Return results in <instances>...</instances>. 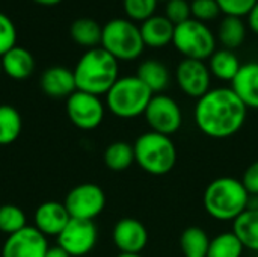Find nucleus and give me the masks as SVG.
I'll use <instances>...</instances> for the list:
<instances>
[{"mask_svg":"<svg viewBox=\"0 0 258 257\" xmlns=\"http://www.w3.org/2000/svg\"><path fill=\"white\" fill-rule=\"evenodd\" d=\"M248 118V108L231 86L212 88L197 100L194 120L200 132L212 139H227L237 135Z\"/></svg>","mask_w":258,"mask_h":257,"instance_id":"1","label":"nucleus"},{"mask_svg":"<svg viewBox=\"0 0 258 257\" xmlns=\"http://www.w3.org/2000/svg\"><path fill=\"white\" fill-rule=\"evenodd\" d=\"M79 91L94 95H106L119 79V62L101 45L86 50L77 61L74 70Z\"/></svg>","mask_w":258,"mask_h":257,"instance_id":"2","label":"nucleus"},{"mask_svg":"<svg viewBox=\"0 0 258 257\" xmlns=\"http://www.w3.org/2000/svg\"><path fill=\"white\" fill-rule=\"evenodd\" d=\"M249 197L242 180L225 176L207 185L203 206L207 215L216 221H234L248 209Z\"/></svg>","mask_w":258,"mask_h":257,"instance_id":"3","label":"nucleus"},{"mask_svg":"<svg viewBox=\"0 0 258 257\" xmlns=\"http://www.w3.org/2000/svg\"><path fill=\"white\" fill-rule=\"evenodd\" d=\"M135 162L150 176H165L177 164V147L171 136L145 132L133 144Z\"/></svg>","mask_w":258,"mask_h":257,"instance_id":"4","label":"nucleus"},{"mask_svg":"<svg viewBox=\"0 0 258 257\" xmlns=\"http://www.w3.org/2000/svg\"><path fill=\"white\" fill-rule=\"evenodd\" d=\"M153 92L138 79V76L119 77L106 94V106L118 118L133 120L145 114L153 98Z\"/></svg>","mask_w":258,"mask_h":257,"instance_id":"5","label":"nucleus"},{"mask_svg":"<svg viewBox=\"0 0 258 257\" xmlns=\"http://www.w3.org/2000/svg\"><path fill=\"white\" fill-rule=\"evenodd\" d=\"M101 47L118 62L138 59L144 48V39L139 26L128 18H113L103 26Z\"/></svg>","mask_w":258,"mask_h":257,"instance_id":"6","label":"nucleus"},{"mask_svg":"<svg viewBox=\"0 0 258 257\" xmlns=\"http://www.w3.org/2000/svg\"><path fill=\"white\" fill-rule=\"evenodd\" d=\"M174 47L186 59L209 61V58L216 52V35L207 26L195 18L175 26L174 30Z\"/></svg>","mask_w":258,"mask_h":257,"instance_id":"7","label":"nucleus"},{"mask_svg":"<svg viewBox=\"0 0 258 257\" xmlns=\"http://www.w3.org/2000/svg\"><path fill=\"white\" fill-rule=\"evenodd\" d=\"M145 123L151 132L172 136L183 126V111L177 100L166 94H154L145 114Z\"/></svg>","mask_w":258,"mask_h":257,"instance_id":"8","label":"nucleus"},{"mask_svg":"<svg viewBox=\"0 0 258 257\" xmlns=\"http://www.w3.org/2000/svg\"><path fill=\"white\" fill-rule=\"evenodd\" d=\"M63 204L71 218L94 221L104 211L106 194L95 183H80L67 194Z\"/></svg>","mask_w":258,"mask_h":257,"instance_id":"9","label":"nucleus"},{"mask_svg":"<svg viewBox=\"0 0 258 257\" xmlns=\"http://www.w3.org/2000/svg\"><path fill=\"white\" fill-rule=\"evenodd\" d=\"M65 109L70 121L80 130L97 129L106 114V106L98 95L79 89L67 98Z\"/></svg>","mask_w":258,"mask_h":257,"instance_id":"10","label":"nucleus"},{"mask_svg":"<svg viewBox=\"0 0 258 257\" xmlns=\"http://www.w3.org/2000/svg\"><path fill=\"white\" fill-rule=\"evenodd\" d=\"M98 232L94 221L71 218L57 236L59 247L70 257H82L91 253L97 244Z\"/></svg>","mask_w":258,"mask_h":257,"instance_id":"11","label":"nucleus"},{"mask_svg":"<svg viewBox=\"0 0 258 257\" xmlns=\"http://www.w3.org/2000/svg\"><path fill=\"white\" fill-rule=\"evenodd\" d=\"M175 82L183 94L201 98L212 89V74L206 61L183 58L175 68Z\"/></svg>","mask_w":258,"mask_h":257,"instance_id":"12","label":"nucleus"},{"mask_svg":"<svg viewBox=\"0 0 258 257\" xmlns=\"http://www.w3.org/2000/svg\"><path fill=\"white\" fill-rule=\"evenodd\" d=\"M47 251V236H44L35 226H26L6 238L2 248V257H44Z\"/></svg>","mask_w":258,"mask_h":257,"instance_id":"13","label":"nucleus"},{"mask_svg":"<svg viewBox=\"0 0 258 257\" xmlns=\"http://www.w3.org/2000/svg\"><path fill=\"white\" fill-rule=\"evenodd\" d=\"M112 239L119 253L141 254L148 244V230L136 218H121L112 230Z\"/></svg>","mask_w":258,"mask_h":257,"instance_id":"14","label":"nucleus"},{"mask_svg":"<svg viewBox=\"0 0 258 257\" xmlns=\"http://www.w3.org/2000/svg\"><path fill=\"white\" fill-rule=\"evenodd\" d=\"M70 220L65 204L59 201H45L35 212V227L44 236H59Z\"/></svg>","mask_w":258,"mask_h":257,"instance_id":"15","label":"nucleus"},{"mask_svg":"<svg viewBox=\"0 0 258 257\" xmlns=\"http://www.w3.org/2000/svg\"><path fill=\"white\" fill-rule=\"evenodd\" d=\"M39 85L44 94L51 98H68L73 92L77 91L73 70L62 65L47 68L41 74Z\"/></svg>","mask_w":258,"mask_h":257,"instance_id":"16","label":"nucleus"},{"mask_svg":"<svg viewBox=\"0 0 258 257\" xmlns=\"http://www.w3.org/2000/svg\"><path fill=\"white\" fill-rule=\"evenodd\" d=\"M231 89L248 109L258 111V62L242 64L237 76L231 82Z\"/></svg>","mask_w":258,"mask_h":257,"instance_id":"17","label":"nucleus"},{"mask_svg":"<svg viewBox=\"0 0 258 257\" xmlns=\"http://www.w3.org/2000/svg\"><path fill=\"white\" fill-rule=\"evenodd\" d=\"M141 35L145 47L150 48H163L172 44L175 26L165 15H153L148 20L142 21Z\"/></svg>","mask_w":258,"mask_h":257,"instance_id":"18","label":"nucleus"},{"mask_svg":"<svg viewBox=\"0 0 258 257\" xmlns=\"http://www.w3.org/2000/svg\"><path fill=\"white\" fill-rule=\"evenodd\" d=\"M136 76L153 94H163L171 83L169 68L157 59H145L141 62Z\"/></svg>","mask_w":258,"mask_h":257,"instance_id":"19","label":"nucleus"},{"mask_svg":"<svg viewBox=\"0 0 258 257\" xmlns=\"http://www.w3.org/2000/svg\"><path fill=\"white\" fill-rule=\"evenodd\" d=\"M0 61L3 73L15 80L27 79L35 70V59L32 53L20 45H15L9 52H6L0 58Z\"/></svg>","mask_w":258,"mask_h":257,"instance_id":"20","label":"nucleus"},{"mask_svg":"<svg viewBox=\"0 0 258 257\" xmlns=\"http://www.w3.org/2000/svg\"><path fill=\"white\" fill-rule=\"evenodd\" d=\"M246 33L248 27L243 18L225 15L218 26L216 39L222 44V48L234 52L236 48L242 47V44L246 39Z\"/></svg>","mask_w":258,"mask_h":257,"instance_id":"21","label":"nucleus"},{"mask_svg":"<svg viewBox=\"0 0 258 257\" xmlns=\"http://www.w3.org/2000/svg\"><path fill=\"white\" fill-rule=\"evenodd\" d=\"M209 70L212 77H216L222 82H233L237 76L242 64L239 56L233 50L219 48L209 58Z\"/></svg>","mask_w":258,"mask_h":257,"instance_id":"22","label":"nucleus"},{"mask_svg":"<svg viewBox=\"0 0 258 257\" xmlns=\"http://www.w3.org/2000/svg\"><path fill=\"white\" fill-rule=\"evenodd\" d=\"M101 33L103 27L89 17L77 18L70 26V35L76 44L89 48H95L101 45Z\"/></svg>","mask_w":258,"mask_h":257,"instance_id":"23","label":"nucleus"},{"mask_svg":"<svg viewBox=\"0 0 258 257\" xmlns=\"http://www.w3.org/2000/svg\"><path fill=\"white\" fill-rule=\"evenodd\" d=\"M233 232L240 239L245 250L258 253V209H246L234 220Z\"/></svg>","mask_w":258,"mask_h":257,"instance_id":"24","label":"nucleus"},{"mask_svg":"<svg viewBox=\"0 0 258 257\" xmlns=\"http://www.w3.org/2000/svg\"><path fill=\"white\" fill-rule=\"evenodd\" d=\"M210 238L203 227L190 226L180 235V250L184 257H207Z\"/></svg>","mask_w":258,"mask_h":257,"instance_id":"25","label":"nucleus"},{"mask_svg":"<svg viewBox=\"0 0 258 257\" xmlns=\"http://www.w3.org/2000/svg\"><path fill=\"white\" fill-rule=\"evenodd\" d=\"M104 164L110 171H115V173L128 170L135 164L133 145L124 141L112 142L104 151Z\"/></svg>","mask_w":258,"mask_h":257,"instance_id":"26","label":"nucleus"},{"mask_svg":"<svg viewBox=\"0 0 258 257\" xmlns=\"http://www.w3.org/2000/svg\"><path fill=\"white\" fill-rule=\"evenodd\" d=\"M245 251L243 244L231 232H222L210 239L207 257H242Z\"/></svg>","mask_w":258,"mask_h":257,"instance_id":"27","label":"nucleus"},{"mask_svg":"<svg viewBox=\"0 0 258 257\" xmlns=\"http://www.w3.org/2000/svg\"><path fill=\"white\" fill-rule=\"evenodd\" d=\"M23 121L20 112L9 105H0V145L12 144L21 133Z\"/></svg>","mask_w":258,"mask_h":257,"instance_id":"28","label":"nucleus"},{"mask_svg":"<svg viewBox=\"0 0 258 257\" xmlns=\"http://www.w3.org/2000/svg\"><path fill=\"white\" fill-rule=\"evenodd\" d=\"M26 224V214L15 204H3L0 206V232L6 233L8 236L24 229Z\"/></svg>","mask_w":258,"mask_h":257,"instance_id":"29","label":"nucleus"},{"mask_svg":"<svg viewBox=\"0 0 258 257\" xmlns=\"http://www.w3.org/2000/svg\"><path fill=\"white\" fill-rule=\"evenodd\" d=\"M159 0H124V11L128 20L135 23H142L150 17L156 15Z\"/></svg>","mask_w":258,"mask_h":257,"instance_id":"30","label":"nucleus"},{"mask_svg":"<svg viewBox=\"0 0 258 257\" xmlns=\"http://www.w3.org/2000/svg\"><path fill=\"white\" fill-rule=\"evenodd\" d=\"M190 11H192V18L201 23H209L212 20H216L221 14V8L216 0H192Z\"/></svg>","mask_w":258,"mask_h":257,"instance_id":"31","label":"nucleus"},{"mask_svg":"<svg viewBox=\"0 0 258 257\" xmlns=\"http://www.w3.org/2000/svg\"><path fill=\"white\" fill-rule=\"evenodd\" d=\"M165 17L174 24L178 26L189 18H192L190 2L187 0H168L165 6Z\"/></svg>","mask_w":258,"mask_h":257,"instance_id":"32","label":"nucleus"},{"mask_svg":"<svg viewBox=\"0 0 258 257\" xmlns=\"http://www.w3.org/2000/svg\"><path fill=\"white\" fill-rule=\"evenodd\" d=\"M17 29L12 23V20L0 12V58L9 52L12 47H15L17 44Z\"/></svg>","mask_w":258,"mask_h":257,"instance_id":"33","label":"nucleus"},{"mask_svg":"<svg viewBox=\"0 0 258 257\" xmlns=\"http://www.w3.org/2000/svg\"><path fill=\"white\" fill-rule=\"evenodd\" d=\"M221 12L224 15H233L243 18L251 12V9L255 6L258 0H216Z\"/></svg>","mask_w":258,"mask_h":257,"instance_id":"34","label":"nucleus"},{"mask_svg":"<svg viewBox=\"0 0 258 257\" xmlns=\"http://www.w3.org/2000/svg\"><path fill=\"white\" fill-rule=\"evenodd\" d=\"M242 183L249 195L258 197V161L252 162L242 176Z\"/></svg>","mask_w":258,"mask_h":257,"instance_id":"35","label":"nucleus"},{"mask_svg":"<svg viewBox=\"0 0 258 257\" xmlns=\"http://www.w3.org/2000/svg\"><path fill=\"white\" fill-rule=\"evenodd\" d=\"M248 17V27L258 35V2L255 3V6L251 9V12L246 15Z\"/></svg>","mask_w":258,"mask_h":257,"instance_id":"36","label":"nucleus"},{"mask_svg":"<svg viewBox=\"0 0 258 257\" xmlns=\"http://www.w3.org/2000/svg\"><path fill=\"white\" fill-rule=\"evenodd\" d=\"M44 257H70V254L67 251H63L59 245L57 247H53V248H48L47 254Z\"/></svg>","mask_w":258,"mask_h":257,"instance_id":"37","label":"nucleus"},{"mask_svg":"<svg viewBox=\"0 0 258 257\" xmlns=\"http://www.w3.org/2000/svg\"><path fill=\"white\" fill-rule=\"evenodd\" d=\"M36 3H41V5H56L62 0H35Z\"/></svg>","mask_w":258,"mask_h":257,"instance_id":"38","label":"nucleus"},{"mask_svg":"<svg viewBox=\"0 0 258 257\" xmlns=\"http://www.w3.org/2000/svg\"><path fill=\"white\" fill-rule=\"evenodd\" d=\"M116 257H142L141 254H127V253H119V256Z\"/></svg>","mask_w":258,"mask_h":257,"instance_id":"39","label":"nucleus"},{"mask_svg":"<svg viewBox=\"0 0 258 257\" xmlns=\"http://www.w3.org/2000/svg\"><path fill=\"white\" fill-rule=\"evenodd\" d=\"M2 71H3V70H2V61H0V74H2Z\"/></svg>","mask_w":258,"mask_h":257,"instance_id":"40","label":"nucleus"},{"mask_svg":"<svg viewBox=\"0 0 258 257\" xmlns=\"http://www.w3.org/2000/svg\"><path fill=\"white\" fill-rule=\"evenodd\" d=\"M159 2H160V0H159ZM163 2H168V0H163Z\"/></svg>","mask_w":258,"mask_h":257,"instance_id":"41","label":"nucleus"}]
</instances>
